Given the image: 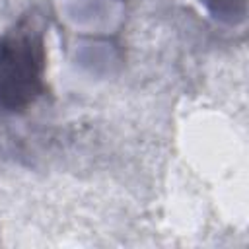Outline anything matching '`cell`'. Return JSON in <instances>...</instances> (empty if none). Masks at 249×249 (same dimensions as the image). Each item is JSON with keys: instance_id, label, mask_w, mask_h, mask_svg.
<instances>
[{"instance_id": "obj_1", "label": "cell", "mask_w": 249, "mask_h": 249, "mask_svg": "<svg viewBox=\"0 0 249 249\" xmlns=\"http://www.w3.org/2000/svg\"><path fill=\"white\" fill-rule=\"evenodd\" d=\"M45 25L23 16L0 37V105L21 111L45 91Z\"/></svg>"}]
</instances>
